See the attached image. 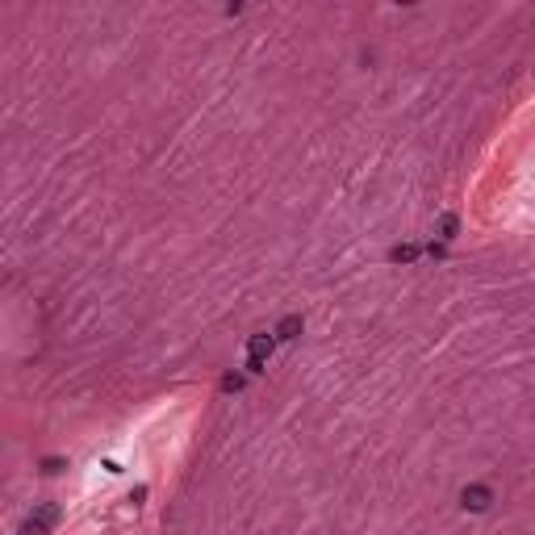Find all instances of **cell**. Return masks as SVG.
Segmentation results:
<instances>
[{"label": "cell", "instance_id": "cell-1", "mask_svg": "<svg viewBox=\"0 0 535 535\" xmlns=\"http://www.w3.org/2000/svg\"><path fill=\"white\" fill-rule=\"evenodd\" d=\"M460 506H464V510H472V514H485V510L494 506V490H490V485H464Z\"/></svg>", "mask_w": 535, "mask_h": 535}, {"label": "cell", "instance_id": "cell-2", "mask_svg": "<svg viewBox=\"0 0 535 535\" xmlns=\"http://www.w3.org/2000/svg\"><path fill=\"white\" fill-rule=\"evenodd\" d=\"M272 347H276V335H251V339H247V360H263V364H268Z\"/></svg>", "mask_w": 535, "mask_h": 535}, {"label": "cell", "instance_id": "cell-3", "mask_svg": "<svg viewBox=\"0 0 535 535\" xmlns=\"http://www.w3.org/2000/svg\"><path fill=\"white\" fill-rule=\"evenodd\" d=\"M297 335H301V314H285L281 327H276V339L289 343V339H297Z\"/></svg>", "mask_w": 535, "mask_h": 535}, {"label": "cell", "instance_id": "cell-4", "mask_svg": "<svg viewBox=\"0 0 535 535\" xmlns=\"http://www.w3.org/2000/svg\"><path fill=\"white\" fill-rule=\"evenodd\" d=\"M34 518H38V523H46V527H55V523L63 518V510H59L55 502H42V506L34 510Z\"/></svg>", "mask_w": 535, "mask_h": 535}, {"label": "cell", "instance_id": "cell-5", "mask_svg": "<svg viewBox=\"0 0 535 535\" xmlns=\"http://www.w3.org/2000/svg\"><path fill=\"white\" fill-rule=\"evenodd\" d=\"M456 230H460V218L456 213H444L439 218V239H456Z\"/></svg>", "mask_w": 535, "mask_h": 535}, {"label": "cell", "instance_id": "cell-6", "mask_svg": "<svg viewBox=\"0 0 535 535\" xmlns=\"http://www.w3.org/2000/svg\"><path fill=\"white\" fill-rule=\"evenodd\" d=\"M21 535H50V527H46V523H38V518L30 514V518L21 523Z\"/></svg>", "mask_w": 535, "mask_h": 535}, {"label": "cell", "instance_id": "cell-7", "mask_svg": "<svg viewBox=\"0 0 535 535\" xmlns=\"http://www.w3.org/2000/svg\"><path fill=\"white\" fill-rule=\"evenodd\" d=\"M63 468H67V460H59V456H46V460H42V472H46V477H59Z\"/></svg>", "mask_w": 535, "mask_h": 535}, {"label": "cell", "instance_id": "cell-8", "mask_svg": "<svg viewBox=\"0 0 535 535\" xmlns=\"http://www.w3.org/2000/svg\"><path fill=\"white\" fill-rule=\"evenodd\" d=\"M222 389H226V393H239V389H243V372H226V377H222Z\"/></svg>", "mask_w": 535, "mask_h": 535}, {"label": "cell", "instance_id": "cell-9", "mask_svg": "<svg viewBox=\"0 0 535 535\" xmlns=\"http://www.w3.org/2000/svg\"><path fill=\"white\" fill-rule=\"evenodd\" d=\"M414 255H418V247H397L393 251V259H414Z\"/></svg>", "mask_w": 535, "mask_h": 535}]
</instances>
